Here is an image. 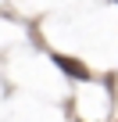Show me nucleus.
Returning a JSON list of instances; mask_svg holds the SVG:
<instances>
[{"mask_svg": "<svg viewBox=\"0 0 118 122\" xmlns=\"http://www.w3.org/2000/svg\"><path fill=\"white\" fill-rule=\"evenodd\" d=\"M54 65L61 68L68 79H75V83H86L90 79V68L82 65V61H75V57H68V54H54Z\"/></svg>", "mask_w": 118, "mask_h": 122, "instance_id": "1", "label": "nucleus"}]
</instances>
